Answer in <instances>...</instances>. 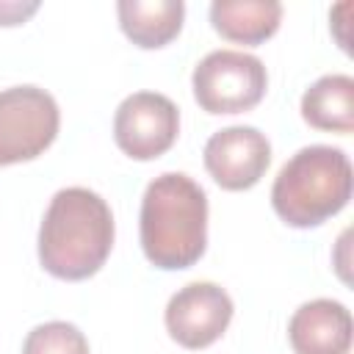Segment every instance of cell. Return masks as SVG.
I'll return each instance as SVG.
<instances>
[{"instance_id":"5bb4252c","label":"cell","mask_w":354,"mask_h":354,"mask_svg":"<svg viewBox=\"0 0 354 354\" xmlns=\"http://www.w3.org/2000/svg\"><path fill=\"white\" fill-rule=\"evenodd\" d=\"M36 8H39L36 3H30V6H22V3H0V25H19Z\"/></svg>"},{"instance_id":"6da1fadb","label":"cell","mask_w":354,"mask_h":354,"mask_svg":"<svg viewBox=\"0 0 354 354\" xmlns=\"http://www.w3.org/2000/svg\"><path fill=\"white\" fill-rule=\"evenodd\" d=\"M113 249V213L108 202L80 185L61 188L39 227V263L47 274L80 282L94 277Z\"/></svg>"},{"instance_id":"277c9868","label":"cell","mask_w":354,"mask_h":354,"mask_svg":"<svg viewBox=\"0 0 354 354\" xmlns=\"http://www.w3.org/2000/svg\"><path fill=\"white\" fill-rule=\"evenodd\" d=\"M194 100L207 113H243L260 105L268 88V72L260 58L241 50L207 53L191 75Z\"/></svg>"},{"instance_id":"30bf717a","label":"cell","mask_w":354,"mask_h":354,"mask_svg":"<svg viewBox=\"0 0 354 354\" xmlns=\"http://www.w3.org/2000/svg\"><path fill=\"white\" fill-rule=\"evenodd\" d=\"M119 25L124 36L144 47L158 50L166 47L183 30L185 3L183 0H119L116 3Z\"/></svg>"},{"instance_id":"8fae6325","label":"cell","mask_w":354,"mask_h":354,"mask_svg":"<svg viewBox=\"0 0 354 354\" xmlns=\"http://www.w3.org/2000/svg\"><path fill=\"white\" fill-rule=\"evenodd\" d=\"M213 30L235 44H263L279 30L282 3L277 0H216L210 6Z\"/></svg>"},{"instance_id":"7c38bea8","label":"cell","mask_w":354,"mask_h":354,"mask_svg":"<svg viewBox=\"0 0 354 354\" xmlns=\"http://www.w3.org/2000/svg\"><path fill=\"white\" fill-rule=\"evenodd\" d=\"M301 119L315 130H354V80L348 75H324L301 94Z\"/></svg>"},{"instance_id":"9c48e42d","label":"cell","mask_w":354,"mask_h":354,"mask_svg":"<svg viewBox=\"0 0 354 354\" xmlns=\"http://www.w3.org/2000/svg\"><path fill=\"white\" fill-rule=\"evenodd\" d=\"M351 313L335 299L304 301L288 324L293 354H348L351 351Z\"/></svg>"},{"instance_id":"ba28073f","label":"cell","mask_w":354,"mask_h":354,"mask_svg":"<svg viewBox=\"0 0 354 354\" xmlns=\"http://www.w3.org/2000/svg\"><path fill=\"white\" fill-rule=\"evenodd\" d=\"M202 158L207 174L224 191H249L271 163V144L257 127L232 124L207 138Z\"/></svg>"},{"instance_id":"8992f818","label":"cell","mask_w":354,"mask_h":354,"mask_svg":"<svg viewBox=\"0 0 354 354\" xmlns=\"http://www.w3.org/2000/svg\"><path fill=\"white\" fill-rule=\"evenodd\" d=\"M180 133L177 105L158 91L124 97L113 116V141L133 160H155L169 152Z\"/></svg>"},{"instance_id":"52a82bcc","label":"cell","mask_w":354,"mask_h":354,"mask_svg":"<svg viewBox=\"0 0 354 354\" xmlns=\"http://www.w3.org/2000/svg\"><path fill=\"white\" fill-rule=\"evenodd\" d=\"M232 299L216 282H191L166 304V329L183 348L213 346L232 321Z\"/></svg>"},{"instance_id":"5b68a950","label":"cell","mask_w":354,"mask_h":354,"mask_svg":"<svg viewBox=\"0 0 354 354\" xmlns=\"http://www.w3.org/2000/svg\"><path fill=\"white\" fill-rule=\"evenodd\" d=\"M61 111L50 91L39 86H11L0 91V166L39 158L58 136Z\"/></svg>"},{"instance_id":"7a4b0ae2","label":"cell","mask_w":354,"mask_h":354,"mask_svg":"<svg viewBox=\"0 0 354 354\" xmlns=\"http://www.w3.org/2000/svg\"><path fill=\"white\" fill-rule=\"evenodd\" d=\"M138 235L147 260L163 271H180L199 263L207 246V194L183 174H158L141 199Z\"/></svg>"},{"instance_id":"4fadbf2b","label":"cell","mask_w":354,"mask_h":354,"mask_svg":"<svg viewBox=\"0 0 354 354\" xmlns=\"http://www.w3.org/2000/svg\"><path fill=\"white\" fill-rule=\"evenodd\" d=\"M22 354H88V340L75 324L47 321L28 332Z\"/></svg>"},{"instance_id":"3957f363","label":"cell","mask_w":354,"mask_h":354,"mask_svg":"<svg viewBox=\"0 0 354 354\" xmlns=\"http://www.w3.org/2000/svg\"><path fill=\"white\" fill-rule=\"evenodd\" d=\"M351 183L348 155L337 147L313 144L279 169L271 185V207L288 227L310 230L348 205Z\"/></svg>"}]
</instances>
